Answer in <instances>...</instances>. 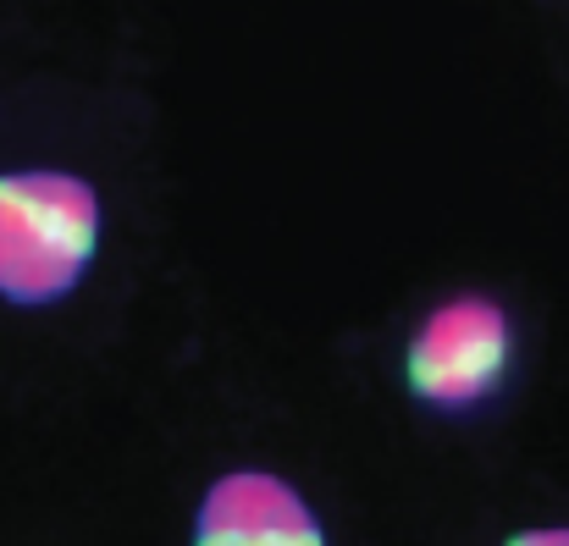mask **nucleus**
Here are the masks:
<instances>
[{
	"label": "nucleus",
	"instance_id": "nucleus-3",
	"mask_svg": "<svg viewBox=\"0 0 569 546\" xmlns=\"http://www.w3.org/2000/svg\"><path fill=\"white\" fill-rule=\"evenodd\" d=\"M193 546H327L305 492L271 469H227L204 486Z\"/></svg>",
	"mask_w": 569,
	"mask_h": 546
},
{
	"label": "nucleus",
	"instance_id": "nucleus-1",
	"mask_svg": "<svg viewBox=\"0 0 569 546\" xmlns=\"http://www.w3.org/2000/svg\"><path fill=\"white\" fill-rule=\"evenodd\" d=\"M100 226V193L78 172H0V299L17 310L61 304L89 276Z\"/></svg>",
	"mask_w": 569,
	"mask_h": 546
},
{
	"label": "nucleus",
	"instance_id": "nucleus-4",
	"mask_svg": "<svg viewBox=\"0 0 569 546\" xmlns=\"http://www.w3.org/2000/svg\"><path fill=\"white\" fill-rule=\"evenodd\" d=\"M503 546H569V525H537V530H520Z\"/></svg>",
	"mask_w": 569,
	"mask_h": 546
},
{
	"label": "nucleus",
	"instance_id": "nucleus-2",
	"mask_svg": "<svg viewBox=\"0 0 569 546\" xmlns=\"http://www.w3.org/2000/svg\"><path fill=\"white\" fill-rule=\"evenodd\" d=\"M515 370V321L487 293H453L420 315L403 348V386L437 414H476Z\"/></svg>",
	"mask_w": 569,
	"mask_h": 546
}]
</instances>
